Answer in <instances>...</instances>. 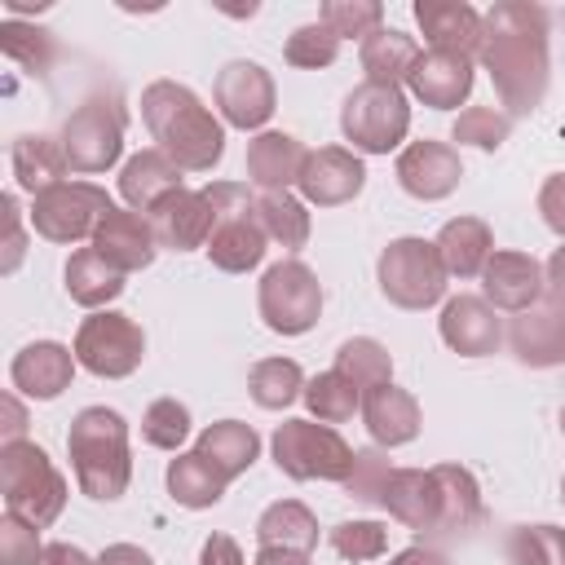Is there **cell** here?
<instances>
[{"instance_id":"cell-4","label":"cell","mask_w":565,"mask_h":565,"mask_svg":"<svg viewBox=\"0 0 565 565\" xmlns=\"http://www.w3.org/2000/svg\"><path fill=\"white\" fill-rule=\"evenodd\" d=\"M0 494H4V512L44 530L66 508V477L53 468L44 446L4 441L0 446Z\"/></svg>"},{"instance_id":"cell-13","label":"cell","mask_w":565,"mask_h":565,"mask_svg":"<svg viewBox=\"0 0 565 565\" xmlns=\"http://www.w3.org/2000/svg\"><path fill=\"white\" fill-rule=\"evenodd\" d=\"M212 97H216V110L225 124L234 128H260L269 115H274V75L260 66V62H225L216 71V84H212Z\"/></svg>"},{"instance_id":"cell-37","label":"cell","mask_w":565,"mask_h":565,"mask_svg":"<svg viewBox=\"0 0 565 565\" xmlns=\"http://www.w3.org/2000/svg\"><path fill=\"white\" fill-rule=\"evenodd\" d=\"M335 371H340L344 380H353L362 393H371V388H380V384H393V358H388V349H384L380 340H371V335L344 340V344L335 349Z\"/></svg>"},{"instance_id":"cell-19","label":"cell","mask_w":565,"mask_h":565,"mask_svg":"<svg viewBox=\"0 0 565 565\" xmlns=\"http://www.w3.org/2000/svg\"><path fill=\"white\" fill-rule=\"evenodd\" d=\"M437 331H441L446 349H455L459 358H486L503 340V322H499V313H494V305L486 296L446 300V309L437 318Z\"/></svg>"},{"instance_id":"cell-58","label":"cell","mask_w":565,"mask_h":565,"mask_svg":"<svg viewBox=\"0 0 565 565\" xmlns=\"http://www.w3.org/2000/svg\"><path fill=\"white\" fill-rule=\"evenodd\" d=\"M561 433H565V406H561Z\"/></svg>"},{"instance_id":"cell-15","label":"cell","mask_w":565,"mask_h":565,"mask_svg":"<svg viewBox=\"0 0 565 565\" xmlns=\"http://www.w3.org/2000/svg\"><path fill=\"white\" fill-rule=\"evenodd\" d=\"M159 247L168 252H194V247H207L212 238V225H216V212L207 203L203 190H172L168 199H159L150 212H146Z\"/></svg>"},{"instance_id":"cell-44","label":"cell","mask_w":565,"mask_h":565,"mask_svg":"<svg viewBox=\"0 0 565 565\" xmlns=\"http://www.w3.org/2000/svg\"><path fill=\"white\" fill-rule=\"evenodd\" d=\"M141 437L159 450H181V441L190 437V411L177 397H159L146 406L141 415Z\"/></svg>"},{"instance_id":"cell-25","label":"cell","mask_w":565,"mask_h":565,"mask_svg":"<svg viewBox=\"0 0 565 565\" xmlns=\"http://www.w3.org/2000/svg\"><path fill=\"white\" fill-rule=\"evenodd\" d=\"M362 419L375 446H406L419 437V424H424L419 402L397 384H380L362 393Z\"/></svg>"},{"instance_id":"cell-1","label":"cell","mask_w":565,"mask_h":565,"mask_svg":"<svg viewBox=\"0 0 565 565\" xmlns=\"http://www.w3.org/2000/svg\"><path fill=\"white\" fill-rule=\"evenodd\" d=\"M481 66L508 115H534L547 97V13L530 0H499L481 13Z\"/></svg>"},{"instance_id":"cell-35","label":"cell","mask_w":565,"mask_h":565,"mask_svg":"<svg viewBox=\"0 0 565 565\" xmlns=\"http://www.w3.org/2000/svg\"><path fill=\"white\" fill-rule=\"evenodd\" d=\"M256 539H260V547L313 552V547H318V516H313L300 499H278V503H269V508L260 512Z\"/></svg>"},{"instance_id":"cell-53","label":"cell","mask_w":565,"mask_h":565,"mask_svg":"<svg viewBox=\"0 0 565 565\" xmlns=\"http://www.w3.org/2000/svg\"><path fill=\"white\" fill-rule=\"evenodd\" d=\"M97 565H154V561H150V552H141L137 543H110V547L97 556Z\"/></svg>"},{"instance_id":"cell-33","label":"cell","mask_w":565,"mask_h":565,"mask_svg":"<svg viewBox=\"0 0 565 565\" xmlns=\"http://www.w3.org/2000/svg\"><path fill=\"white\" fill-rule=\"evenodd\" d=\"M62 278H66V296H71L75 305H84V309H102V305H110V300L124 291V274H119L115 265H106V260L97 256V247L71 252Z\"/></svg>"},{"instance_id":"cell-48","label":"cell","mask_w":565,"mask_h":565,"mask_svg":"<svg viewBox=\"0 0 565 565\" xmlns=\"http://www.w3.org/2000/svg\"><path fill=\"white\" fill-rule=\"evenodd\" d=\"M388 472H393V468H388L384 450H358V463H353L344 490H349L353 499H362V503H380V490H384V477H388Z\"/></svg>"},{"instance_id":"cell-16","label":"cell","mask_w":565,"mask_h":565,"mask_svg":"<svg viewBox=\"0 0 565 565\" xmlns=\"http://www.w3.org/2000/svg\"><path fill=\"white\" fill-rule=\"evenodd\" d=\"M296 185H300L305 203L340 207V203H349V199L362 194L366 168H362V159H358L353 150H344V146H318V150H309L305 172H300Z\"/></svg>"},{"instance_id":"cell-54","label":"cell","mask_w":565,"mask_h":565,"mask_svg":"<svg viewBox=\"0 0 565 565\" xmlns=\"http://www.w3.org/2000/svg\"><path fill=\"white\" fill-rule=\"evenodd\" d=\"M0 203H4V212H9V260H4V269H13V265L22 260V225H18V203H13V194H4Z\"/></svg>"},{"instance_id":"cell-30","label":"cell","mask_w":565,"mask_h":565,"mask_svg":"<svg viewBox=\"0 0 565 565\" xmlns=\"http://www.w3.org/2000/svg\"><path fill=\"white\" fill-rule=\"evenodd\" d=\"M437 486H441V530L437 539H463L481 525L486 508H481V490H477V477L459 463H437Z\"/></svg>"},{"instance_id":"cell-23","label":"cell","mask_w":565,"mask_h":565,"mask_svg":"<svg viewBox=\"0 0 565 565\" xmlns=\"http://www.w3.org/2000/svg\"><path fill=\"white\" fill-rule=\"evenodd\" d=\"M406 84H411V93H415L424 106H433V110H450V106L468 102V93H472V57L428 49V53L415 57Z\"/></svg>"},{"instance_id":"cell-14","label":"cell","mask_w":565,"mask_h":565,"mask_svg":"<svg viewBox=\"0 0 565 565\" xmlns=\"http://www.w3.org/2000/svg\"><path fill=\"white\" fill-rule=\"evenodd\" d=\"M380 508L393 521H402L406 530L437 539V530H441V486H437V472L433 468H393L384 477Z\"/></svg>"},{"instance_id":"cell-56","label":"cell","mask_w":565,"mask_h":565,"mask_svg":"<svg viewBox=\"0 0 565 565\" xmlns=\"http://www.w3.org/2000/svg\"><path fill=\"white\" fill-rule=\"evenodd\" d=\"M256 565H313V561L309 552H296V547H260Z\"/></svg>"},{"instance_id":"cell-34","label":"cell","mask_w":565,"mask_h":565,"mask_svg":"<svg viewBox=\"0 0 565 565\" xmlns=\"http://www.w3.org/2000/svg\"><path fill=\"white\" fill-rule=\"evenodd\" d=\"M225 477H221V468H212L199 450H177V459L168 463V494L181 503V508H212V503H221V494H225Z\"/></svg>"},{"instance_id":"cell-50","label":"cell","mask_w":565,"mask_h":565,"mask_svg":"<svg viewBox=\"0 0 565 565\" xmlns=\"http://www.w3.org/2000/svg\"><path fill=\"white\" fill-rule=\"evenodd\" d=\"M199 565H243V552L230 534H207L203 552H199Z\"/></svg>"},{"instance_id":"cell-20","label":"cell","mask_w":565,"mask_h":565,"mask_svg":"<svg viewBox=\"0 0 565 565\" xmlns=\"http://www.w3.org/2000/svg\"><path fill=\"white\" fill-rule=\"evenodd\" d=\"M75 366H79V362H75V349H66V344H57V340H35V344H26V349L13 358L9 380H13L18 393H26V397H35V402H53V397H62V393L71 388Z\"/></svg>"},{"instance_id":"cell-52","label":"cell","mask_w":565,"mask_h":565,"mask_svg":"<svg viewBox=\"0 0 565 565\" xmlns=\"http://www.w3.org/2000/svg\"><path fill=\"white\" fill-rule=\"evenodd\" d=\"M35 565H97L88 552H79L75 543H44L40 561Z\"/></svg>"},{"instance_id":"cell-17","label":"cell","mask_w":565,"mask_h":565,"mask_svg":"<svg viewBox=\"0 0 565 565\" xmlns=\"http://www.w3.org/2000/svg\"><path fill=\"white\" fill-rule=\"evenodd\" d=\"M463 177V163H459V150L446 146V141H411L402 154H397V181L411 199H424V203H437L446 194H455Z\"/></svg>"},{"instance_id":"cell-46","label":"cell","mask_w":565,"mask_h":565,"mask_svg":"<svg viewBox=\"0 0 565 565\" xmlns=\"http://www.w3.org/2000/svg\"><path fill=\"white\" fill-rule=\"evenodd\" d=\"M327 539L344 561H375L388 552V525L380 521H340Z\"/></svg>"},{"instance_id":"cell-8","label":"cell","mask_w":565,"mask_h":565,"mask_svg":"<svg viewBox=\"0 0 565 565\" xmlns=\"http://www.w3.org/2000/svg\"><path fill=\"white\" fill-rule=\"evenodd\" d=\"M340 132L362 154H388V150H397L406 141V132H411L406 93L402 88H388V84L362 79L344 97V106H340Z\"/></svg>"},{"instance_id":"cell-5","label":"cell","mask_w":565,"mask_h":565,"mask_svg":"<svg viewBox=\"0 0 565 565\" xmlns=\"http://www.w3.org/2000/svg\"><path fill=\"white\" fill-rule=\"evenodd\" d=\"M212 212H216V225H212V238H207V256L216 269L225 274H247L265 260V243L269 234L260 230L256 221V199L247 185L238 181H212L203 185Z\"/></svg>"},{"instance_id":"cell-55","label":"cell","mask_w":565,"mask_h":565,"mask_svg":"<svg viewBox=\"0 0 565 565\" xmlns=\"http://www.w3.org/2000/svg\"><path fill=\"white\" fill-rule=\"evenodd\" d=\"M388 565H450L437 547H428V543H415V547H406V552H397Z\"/></svg>"},{"instance_id":"cell-36","label":"cell","mask_w":565,"mask_h":565,"mask_svg":"<svg viewBox=\"0 0 565 565\" xmlns=\"http://www.w3.org/2000/svg\"><path fill=\"white\" fill-rule=\"evenodd\" d=\"M256 221H260V230L278 243V247H287V252H300L305 243H309V212H305V203L291 194V190H265L260 199H256Z\"/></svg>"},{"instance_id":"cell-27","label":"cell","mask_w":565,"mask_h":565,"mask_svg":"<svg viewBox=\"0 0 565 565\" xmlns=\"http://www.w3.org/2000/svg\"><path fill=\"white\" fill-rule=\"evenodd\" d=\"M172 190H181V168L163 154V150H137L124 168H119V194L132 212H150L159 199H168Z\"/></svg>"},{"instance_id":"cell-28","label":"cell","mask_w":565,"mask_h":565,"mask_svg":"<svg viewBox=\"0 0 565 565\" xmlns=\"http://www.w3.org/2000/svg\"><path fill=\"white\" fill-rule=\"evenodd\" d=\"M433 243H437V256H441L446 274H455V278H477L486 269V260L494 256V234H490V225L481 216L446 221Z\"/></svg>"},{"instance_id":"cell-41","label":"cell","mask_w":565,"mask_h":565,"mask_svg":"<svg viewBox=\"0 0 565 565\" xmlns=\"http://www.w3.org/2000/svg\"><path fill=\"white\" fill-rule=\"evenodd\" d=\"M282 57L291 66H300V71H322V66H331L340 57V35L327 22H305V26H296L287 35Z\"/></svg>"},{"instance_id":"cell-38","label":"cell","mask_w":565,"mask_h":565,"mask_svg":"<svg viewBox=\"0 0 565 565\" xmlns=\"http://www.w3.org/2000/svg\"><path fill=\"white\" fill-rule=\"evenodd\" d=\"M247 393H252L256 406L282 411V406H291L296 397H305V371H300L291 358H265V362L252 366Z\"/></svg>"},{"instance_id":"cell-47","label":"cell","mask_w":565,"mask_h":565,"mask_svg":"<svg viewBox=\"0 0 565 565\" xmlns=\"http://www.w3.org/2000/svg\"><path fill=\"white\" fill-rule=\"evenodd\" d=\"M40 552H44L40 525H31V521L4 512V516H0V565H35Z\"/></svg>"},{"instance_id":"cell-31","label":"cell","mask_w":565,"mask_h":565,"mask_svg":"<svg viewBox=\"0 0 565 565\" xmlns=\"http://www.w3.org/2000/svg\"><path fill=\"white\" fill-rule=\"evenodd\" d=\"M66 172H71V163H66V150H62L57 137L26 132V137L13 141V177H18V185L31 199L44 194V190H53V185H62Z\"/></svg>"},{"instance_id":"cell-42","label":"cell","mask_w":565,"mask_h":565,"mask_svg":"<svg viewBox=\"0 0 565 565\" xmlns=\"http://www.w3.org/2000/svg\"><path fill=\"white\" fill-rule=\"evenodd\" d=\"M508 132H512V119L494 106H468V110H459V119L450 128V137L459 146H477V150H499L508 141Z\"/></svg>"},{"instance_id":"cell-39","label":"cell","mask_w":565,"mask_h":565,"mask_svg":"<svg viewBox=\"0 0 565 565\" xmlns=\"http://www.w3.org/2000/svg\"><path fill=\"white\" fill-rule=\"evenodd\" d=\"M305 406L318 424H344L353 419V411H362V388L331 366L305 384Z\"/></svg>"},{"instance_id":"cell-45","label":"cell","mask_w":565,"mask_h":565,"mask_svg":"<svg viewBox=\"0 0 565 565\" xmlns=\"http://www.w3.org/2000/svg\"><path fill=\"white\" fill-rule=\"evenodd\" d=\"M0 44H4V53L13 57V62H22L31 75H44L49 66H53V40H49V31H40V26H22V22H4L0 26Z\"/></svg>"},{"instance_id":"cell-26","label":"cell","mask_w":565,"mask_h":565,"mask_svg":"<svg viewBox=\"0 0 565 565\" xmlns=\"http://www.w3.org/2000/svg\"><path fill=\"white\" fill-rule=\"evenodd\" d=\"M309 150L291 132H260L247 141V181L265 190H291L305 172Z\"/></svg>"},{"instance_id":"cell-10","label":"cell","mask_w":565,"mask_h":565,"mask_svg":"<svg viewBox=\"0 0 565 565\" xmlns=\"http://www.w3.org/2000/svg\"><path fill=\"white\" fill-rule=\"evenodd\" d=\"M260 318L278 335H305L322 313V282L305 260H278L260 278Z\"/></svg>"},{"instance_id":"cell-32","label":"cell","mask_w":565,"mask_h":565,"mask_svg":"<svg viewBox=\"0 0 565 565\" xmlns=\"http://www.w3.org/2000/svg\"><path fill=\"white\" fill-rule=\"evenodd\" d=\"M419 57V44L397 31V26H380L362 40V71L371 84H388V88H402L411 79V66Z\"/></svg>"},{"instance_id":"cell-7","label":"cell","mask_w":565,"mask_h":565,"mask_svg":"<svg viewBox=\"0 0 565 565\" xmlns=\"http://www.w3.org/2000/svg\"><path fill=\"white\" fill-rule=\"evenodd\" d=\"M375 278L388 305L397 309H428L446 296V265L437 256V243L428 238H393L380 260H375Z\"/></svg>"},{"instance_id":"cell-9","label":"cell","mask_w":565,"mask_h":565,"mask_svg":"<svg viewBox=\"0 0 565 565\" xmlns=\"http://www.w3.org/2000/svg\"><path fill=\"white\" fill-rule=\"evenodd\" d=\"M71 172H106L124 150V106L115 97H84L57 132Z\"/></svg>"},{"instance_id":"cell-43","label":"cell","mask_w":565,"mask_h":565,"mask_svg":"<svg viewBox=\"0 0 565 565\" xmlns=\"http://www.w3.org/2000/svg\"><path fill=\"white\" fill-rule=\"evenodd\" d=\"M318 22H327L340 40H353V35H371L384 26V4L380 0H327Z\"/></svg>"},{"instance_id":"cell-40","label":"cell","mask_w":565,"mask_h":565,"mask_svg":"<svg viewBox=\"0 0 565 565\" xmlns=\"http://www.w3.org/2000/svg\"><path fill=\"white\" fill-rule=\"evenodd\" d=\"M512 565H565V530L561 525H516L508 534Z\"/></svg>"},{"instance_id":"cell-21","label":"cell","mask_w":565,"mask_h":565,"mask_svg":"<svg viewBox=\"0 0 565 565\" xmlns=\"http://www.w3.org/2000/svg\"><path fill=\"white\" fill-rule=\"evenodd\" d=\"M486 300L508 313H525L543 296V265L530 252H494L481 269Z\"/></svg>"},{"instance_id":"cell-11","label":"cell","mask_w":565,"mask_h":565,"mask_svg":"<svg viewBox=\"0 0 565 565\" xmlns=\"http://www.w3.org/2000/svg\"><path fill=\"white\" fill-rule=\"evenodd\" d=\"M146 358V331L115 309H97L75 331V362L102 380H124Z\"/></svg>"},{"instance_id":"cell-6","label":"cell","mask_w":565,"mask_h":565,"mask_svg":"<svg viewBox=\"0 0 565 565\" xmlns=\"http://www.w3.org/2000/svg\"><path fill=\"white\" fill-rule=\"evenodd\" d=\"M269 450L291 481H349L358 463V450L331 424H313V419H282L274 428Z\"/></svg>"},{"instance_id":"cell-22","label":"cell","mask_w":565,"mask_h":565,"mask_svg":"<svg viewBox=\"0 0 565 565\" xmlns=\"http://www.w3.org/2000/svg\"><path fill=\"white\" fill-rule=\"evenodd\" d=\"M508 344L521 366H561L565 362V309L561 305H534L512 318Z\"/></svg>"},{"instance_id":"cell-18","label":"cell","mask_w":565,"mask_h":565,"mask_svg":"<svg viewBox=\"0 0 565 565\" xmlns=\"http://www.w3.org/2000/svg\"><path fill=\"white\" fill-rule=\"evenodd\" d=\"M93 247H97V256H102L106 265H115L119 274H137V269H146V265L154 260L159 238H154V230H150V221H146L141 212H132V207H110V212L97 221V230H93Z\"/></svg>"},{"instance_id":"cell-49","label":"cell","mask_w":565,"mask_h":565,"mask_svg":"<svg viewBox=\"0 0 565 565\" xmlns=\"http://www.w3.org/2000/svg\"><path fill=\"white\" fill-rule=\"evenodd\" d=\"M539 212H543L547 230L565 238V172H552V177L543 181V190H539Z\"/></svg>"},{"instance_id":"cell-3","label":"cell","mask_w":565,"mask_h":565,"mask_svg":"<svg viewBox=\"0 0 565 565\" xmlns=\"http://www.w3.org/2000/svg\"><path fill=\"white\" fill-rule=\"evenodd\" d=\"M66 455L75 468V481L88 499L115 503L132 481V455H128V419L110 406H84L71 419Z\"/></svg>"},{"instance_id":"cell-2","label":"cell","mask_w":565,"mask_h":565,"mask_svg":"<svg viewBox=\"0 0 565 565\" xmlns=\"http://www.w3.org/2000/svg\"><path fill=\"white\" fill-rule=\"evenodd\" d=\"M141 119L154 137V150H163L181 172H212L225 154L221 119L199 102L194 88L177 79H154L141 88Z\"/></svg>"},{"instance_id":"cell-57","label":"cell","mask_w":565,"mask_h":565,"mask_svg":"<svg viewBox=\"0 0 565 565\" xmlns=\"http://www.w3.org/2000/svg\"><path fill=\"white\" fill-rule=\"evenodd\" d=\"M22 428H26V415L13 397H4V441H22Z\"/></svg>"},{"instance_id":"cell-29","label":"cell","mask_w":565,"mask_h":565,"mask_svg":"<svg viewBox=\"0 0 565 565\" xmlns=\"http://www.w3.org/2000/svg\"><path fill=\"white\" fill-rule=\"evenodd\" d=\"M194 450H199L212 468H221L225 481H234V477H243V472L256 463L260 437H256V428L243 424V419H216V424H207V428L199 433V446H194Z\"/></svg>"},{"instance_id":"cell-12","label":"cell","mask_w":565,"mask_h":565,"mask_svg":"<svg viewBox=\"0 0 565 565\" xmlns=\"http://www.w3.org/2000/svg\"><path fill=\"white\" fill-rule=\"evenodd\" d=\"M110 194L93 181H62L31 199V225L49 243H79L93 238L97 221L110 212Z\"/></svg>"},{"instance_id":"cell-59","label":"cell","mask_w":565,"mask_h":565,"mask_svg":"<svg viewBox=\"0 0 565 565\" xmlns=\"http://www.w3.org/2000/svg\"><path fill=\"white\" fill-rule=\"evenodd\" d=\"M561 499H565V481H561Z\"/></svg>"},{"instance_id":"cell-51","label":"cell","mask_w":565,"mask_h":565,"mask_svg":"<svg viewBox=\"0 0 565 565\" xmlns=\"http://www.w3.org/2000/svg\"><path fill=\"white\" fill-rule=\"evenodd\" d=\"M543 291H547L552 305L565 309V247H556V252L547 256V265H543Z\"/></svg>"},{"instance_id":"cell-24","label":"cell","mask_w":565,"mask_h":565,"mask_svg":"<svg viewBox=\"0 0 565 565\" xmlns=\"http://www.w3.org/2000/svg\"><path fill=\"white\" fill-rule=\"evenodd\" d=\"M415 22L424 40L441 53L472 57L481 49V13L463 0H415Z\"/></svg>"}]
</instances>
